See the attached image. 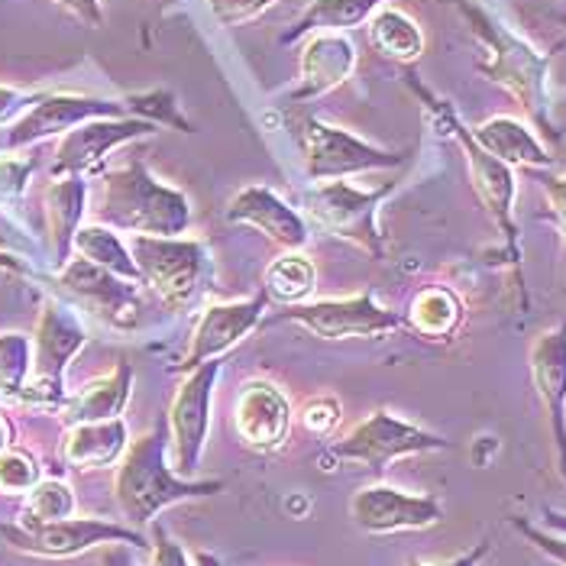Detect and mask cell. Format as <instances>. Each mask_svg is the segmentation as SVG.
<instances>
[{"label": "cell", "instance_id": "6da1fadb", "mask_svg": "<svg viewBox=\"0 0 566 566\" xmlns=\"http://www.w3.org/2000/svg\"><path fill=\"white\" fill-rule=\"evenodd\" d=\"M450 3L460 10L467 30L480 45L482 59L476 62V72L492 85L505 87L522 104L534 130H541L547 139L557 143L560 130L551 114V107H554L551 104V59L554 55L527 43L522 33L505 27L499 17H492L485 7L473 3V0H450Z\"/></svg>", "mask_w": 566, "mask_h": 566}, {"label": "cell", "instance_id": "7a4b0ae2", "mask_svg": "<svg viewBox=\"0 0 566 566\" xmlns=\"http://www.w3.org/2000/svg\"><path fill=\"white\" fill-rule=\"evenodd\" d=\"M405 82L418 94V101H421V107L428 114V124L434 127L437 136L460 143L463 159H467V169H470V185H473L480 205L485 208V214L492 218V223L499 227V233L505 240V256H509V265H512V272L518 279L522 305L527 307L522 279V233H518V223H515V191H518L515 169L505 166V163H499L495 156H489L480 143H476L473 130L460 120V114L453 111V104L443 101V97H437L431 87L421 85L411 69H405Z\"/></svg>", "mask_w": 566, "mask_h": 566}, {"label": "cell", "instance_id": "3957f363", "mask_svg": "<svg viewBox=\"0 0 566 566\" xmlns=\"http://www.w3.org/2000/svg\"><path fill=\"white\" fill-rule=\"evenodd\" d=\"M97 223L133 237H181L191 223V205L181 188L163 185L139 159L101 172Z\"/></svg>", "mask_w": 566, "mask_h": 566}, {"label": "cell", "instance_id": "277c9868", "mask_svg": "<svg viewBox=\"0 0 566 566\" xmlns=\"http://www.w3.org/2000/svg\"><path fill=\"white\" fill-rule=\"evenodd\" d=\"M166 450H169V428L166 418H159L156 428L133 440L120 457L114 476V499L133 524H153L156 515L169 505L188 499H211L223 492L220 480H181L166 463Z\"/></svg>", "mask_w": 566, "mask_h": 566}, {"label": "cell", "instance_id": "5b68a950", "mask_svg": "<svg viewBox=\"0 0 566 566\" xmlns=\"http://www.w3.org/2000/svg\"><path fill=\"white\" fill-rule=\"evenodd\" d=\"M127 247L143 285H149V292L169 311L185 314L208 295L214 282V262L201 240L130 237Z\"/></svg>", "mask_w": 566, "mask_h": 566}, {"label": "cell", "instance_id": "8992f818", "mask_svg": "<svg viewBox=\"0 0 566 566\" xmlns=\"http://www.w3.org/2000/svg\"><path fill=\"white\" fill-rule=\"evenodd\" d=\"M437 450H450V440L440 434H431L411 421L395 418L392 411L379 408L373 411L366 421H359L349 434L334 440L324 453H321V470L327 463H340V467H363L376 476H382L389 470V463L401 457H418V453H437Z\"/></svg>", "mask_w": 566, "mask_h": 566}, {"label": "cell", "instance_id": "52a82bcc", "mask_svg": "<svg viewBox=\"0 0 566 566\" xmlns=\"http://www.w3.org/2000/svg\"><path fill=\"white\" fill-rule=\"evenodd\" d=\"M395 191V181L382 188H356L344 178L334 181H314L302 195L307 218L314 220L321 230L356 243L359 250H366L369 256L382 260L386 256V240L379 230V205Z\"/></svg>", "mask_w": 566, "mask_h": 566}, {"label": "cell", "instance_id": "ba28073f", "mask_svg": "<svg viewBox=\"0 0 566 566\" xmlns=\"http://www.w3.org/2000/svg\"><path fill=\"white\" fill-rule=\"evenodd\" d=\"M87 344V331L72 305L45 298L40 327L33 337V373L20 405L62 408L65 405V369Z\"/></svg>", "mask_w": 566, "mask_h": 566}, {"label": "cell", "instance_id": "9c48e42d", "mask_svg": "<svg viewBox=\"0 0 566 566\" xmlns=\"http://www.w3.org/2000/svg\"><path fill=\"white\" fill-rule=\"evenodd\" d=\"M295 130H298V146L305 159V175L311 181H334V178H349V175L398 169L408 163V153L373 146L356 133L314 120V117H298Z\"/></svg>", "mask_w": 566, "mask_h": 566}, {"label": "cell", "instance_id": "30bf717a", "mask_svg": "<svg viewBox=\"0 0 566 566\" xmlns=\"http://www.w3.org/2000/svg\"><path fill=\"white\" fill-rule=\"evenodd\" d=\"M0 537L30 557H78L91 547L107 544H130L136 551H149V541L124 524L101 522V518H62L49 524H0Z\"/></svg>", "mask_w": 566, "mask_h": 566}, {"label": "cell", "instance_id": "8fae6325", "mask_svg": "<svg viewBox=\"0 0 566 566\" xmlns=\"http://www.w3.org/2000/svg\"><path fill=\"white\" fill-rule=\"evenodd\" d=\"M272 321L298 324L321 340H349V337L369 340V337H386V334H395L405 327V317L379 305L369 289L359 295H349V298L282 307Z\"/></svg>", "mask_w": 566, "mask_h": 566}, {"label": "cell", "instance_id": "7c38bea8", "mask_svg": "<svg viewBox=\"0 0 566 566\" xmlns=\"http://www.w3.org/2000/svg\"><path fill=\"white\" fill-rule=\"evenodd\" d=\"M220 369H223V359H208L198 369H191L188 379L178 386L172 408L166 415L175 473L181 480H191L198 463H201L208 431H211V401H214V386H218Z\"/></svg>", "mask_w": 566, "mask_h": 566}, {"label": "cell", "instance_id": "4fadbf2b", "mask_svg": "<svg viewBox=\"0 0 566 566\" xmlns=\"http://www.w3.org/2000/svg\"><path fill=\"white\" fill-rule=\"evenodd\" d=\"M59 285L85 307L87 314H94L101 324L114 327V331H136L139 317H143V295H139V282L120 279L94 262L69 260L59 269Z\"/></svg>", "mask_w": 566, "mask_h": 566}, {"label": "cell", "instance_id": "5bb4252c", "mask_svg": "<svg viewBox=\"0 0 566 566\" xmlns=\"http://www.w3.org/2000/svg\"><path fill=\"white\" fill-rule=\"evenodd\" d=\"M130 117L124 101L91 97V94H40L36 104L7 130V149H30L52 136H65L87 120Z\"/></svg>", "mask_w": 566, "mask_h": 566}, {"label": "cell", "instance_id": "9a60e30c", "mask_svg": "<svg viewBox=\"0 0 566 566\" xmlns=\"http://www.w3.org/2000/svg\"><path fill=\"white\" fill-rule=\"evenodd\" d=\"M349 518L366 534H398V531H424L443 518V505L434 495H415L386 482H373L359 489L349 502Z\"/></svg>", "mask_w": 566, "mask_h": 566}, {"label": "cell", "instance_id": "2e32d148", "mask_svg": "<svg viewBox=\"0 0 566 566\" xmlns=\"http://www.w3.org/2000/svg\"><path fill=\"white\" fill-rule=\"evenodd\" d=\"M156 124L139 120V117H101V120H87L82 127L69 130L59 146H55V159H52V178L62 175H101L107 156L139 136H153Z\"/></svg>", "mask_w": 566, "mask_h": 566}, {"label": "cell", "instance_id": "e0dca14e", "mask_svg": "<svg viewBox=\"0 0 566 566\" xmlns=\"http://www.w3.org/2000/svg\"><path fill=\"white\" fill-rule=\"evenodd\" d=\"M534 392L544 405L554 440V463L566 482V324L544 331L527 353Z\"/></svg>", "mask_w": 566, "mask_h": 566}, {"label": "cell", "instance_id": "ac0fdd59", "mask_svg": "<svg viewBox=\"0 0 566 566\" xmlns=\"http://www.w3.org/2000/svg\"><path fill=\"white\" fill-rule=\"evenodd\" d=\"M233 428L253 453H279L292 434V405L275 382L253 379L237 395Z\"/></svg>", "mask_w": 566, "mask_h": 566}, {"label": "cell", "instance_id": "d6986e66", "mask_svg": "<svg viewBox=\"0 0 566 566\" xmlns=\"http://www.w3.org/2000/svg\"><path fill=\"white\" fill-rule=\"evenodd\" d=\"M269 298L265 295H253L247 302H227V305H211L201 311V321L191 334L188 353L181 356L178 369L191 373L208 359H220L223 353L237 347L243 337H250L265 317Z\"/></svg>", "mask_w": 566, "mask_h": 566}, {"label": "cell", "instance_id": "ffe728a7", "mask_svg": "<svg viewBox=\"0 0 566 566\" xmlns=\"http://www.w3.org/2000/svg\"><path fill=\"white\" fill-rule=\"evenodd\" d=\"M223 218L240 227H250L262 233L265 240H272L275 247H282L285 253L302 250L307 243V220L285 201L279 198L272 188L265 185H247L233 195V201L227 205Z\"/></svg>", "mask_w": 566, "mask_h": 566}, {"label": "cell", "instance_id": "44dd1931", "mask_svg": "<svg viewBox=\"0 0 566 566\" xmlns=\"http://www.w3.org/2000/svg\"><path fill=\"white\" fill-rule=\"evenodd\" d=\"M356 69V49L344 33H314L302 49V72L285 104H307L347 85Z\"/></svg>", "mask_w": 566, "mask_h": 566}, {"label": "cell", "instance_id": "7402d4cb", "mask_svg": "<svg viewBox=\"0 0 566 566\" xmlns=\"http://www.w3.org/2000/svg\"><path fill=\"white\" fill-rule=\"evenodd\" d=\"M473 136L489 156H495L499 163H505L512 169H531L534 172V169L554 166V156L547 153V146L518 117H505V114L489 117L473 130Z\"/></svg>", "mask_w": 566, "mask_h": 566}, {"label": "cell", "instance_id": "603a6c76", "mask_svg": "<svg viewBox=\"0 0 566 566\" xmlns=\"http://www.w3.org/2000/svg\"><path fill=\"white\" fill-rule=\"evenodd\" d=\"M133 392V366L117 363L111 373L97 376L87 382L78 395H69L62 411V421L72 424H91V421H114L127 411V401Z\"/></svg>", "mask_w": 566, "mask_h": 566}, {"label": "cell", "instance_id": "cb8c5ba5", "mask_svg": "<svg viewBox=\"0 0 566 566\" xmlns=\"http://www.w3.org/2000/svg\"><path fill=\"white\" fill-rule=\"evenodd\" d=\"M87 205V178L82 175H62L49 181L45 188V227H49V247L52 262L62 269L72 253V240L82 227Z\"/></svg>", "mask_w": 566, "mask_h": 566}, {"label": "cell", "instance_id": "d4e9b609", "mask_svg": "<svg viewBox=\"0 0 566 566\" xmlns=\"http://www.w3.org/2000/svg\"><path fill=\"white\" fill-rule=\"evenodd\" d=\"M130 447V434L124 418L114 421H91V424H72L62 440V460L72 470H104L114 467L124 450Z\"/></svg>", "mask_w": 566, "mask_h": 566}, {"label": "cell", "instance_id": "484cf974", "mask_svg": "<svg viewBox=\"0 0 566 566\" xmlns=\"http://www.w3.org/2000/svg\"><path fill=\"white\" fill-rule=\"evenodd\" d=\"M463 317H467V307L463 298L447 289V285H428L421 289L405 314V327L424 340H453L463 327Z\"/></svg>", "mask_w": 566, "mask_h": 566}, {"label": "cell", "instance_id": "4316f807", "mask_svg": "<svg viewBox=\"0 0 566 566\" xmlns=\"http://www.w3.org/2000/svg\"><path fill=\"white\" fill-rule=\"evenodd\" d=\"M369 43L373 49L401 69H411L424 55V33L421 27L398 7H379L369 17Z\"/></svg>", "mask_w": 566, "mask_h": 566}, {"label": "cell", "instance_id": "83f0119b", "mask_svg": "<svg viewBox=\"0 0 566 566\" xmlns=\"http://www.w3.org/2000/svg\"><path fill=\"white\" fill-rule=\"evenodd\" d=\"M389 0H311L298 23L282 33V43H295L311 33H347L353 27L369 23V17Z\"/></svg>", "mask_w": 566, "mask_h": 566}, {"label": "cell", "instance_id": "f1b7e54d", "mask_svg": "<svg viewBox=\"0 0 566 566\" xmlns=\"http://www.w3.org/2000/svg\"><path fill=\"white\" fill-rule=\"evenodd\" d=\"M314 289H317V269H314V262L307 260L302 250H292V253H282L279 260H272L265 265L260 292L269 302L292 307L305 305L307 298L314 295Z\"/></svg>", "mask_w": 566, "mask_h": 566}, {"label": "cell", "instance_id": "f546056e", "mask_svg": "<svg viewBox=\"0 0 566 566\" xmlns=\"http://www.w3.org/2000/svg\"><path fill=\"white\" fill-rule=\"evenodd\" d=\"M72 253H78L82 260L94 262V265H101V269H107V272H114V275H120V279H130V282H139L143 285V279H139V269H136V262H133L130 247L120 240V233L114 230V227H107V223H85V227H78V233H75V240H72Z\"/></svg>", "mask_w": 566, "mask_h": 566}, {"label": "cell", "instance_id": "4dcf8cb0", "mask_svg": "<svg viewBox=\"0 0 566 566\" xmlns=\"http://www.w3.org/2000/svg\"><path fill=\"white\" fill-rule=\"evenodd\" d=\"M33 373V337L20 331L0 334V398L20 401Z\"/></svg>", "mask_w": 566, "mask_h": 566}, {"label": "cell", "instance_id": "1f68e13d", "mask_svg": "<svg viewBox=\"0 0 566 566\" xmlns=\"http://www.w3.org/2000/svg\"><path fill=\"white\" fill-rule=\"evenodd\" d=\"M75 515V492L62 480H40L23 495V512L17 524H49Z\"/></svg>", "mask_w": 566, "mask_h": 566}, {"label": "cell", "instance_id": "d6a6232c", "mask_svg": "<svg viewBox=\"0 0 566 566\" xmlns=\"http://www.w3.org/2000/svg\"><path fill=\"white\" fill-rule=\"evenodd\" d=\"M124 104H127V114L130 117L149 120V124H166V127H175V130L181 133H191L188 117L178 111L175 94L166 91V87H156V91H146V94H127Z\"/></svg>", "mask_w": 566, "mask_h": 566}, {"label": "cell", "instance_id": "836d02e7", "mask_svg": "<svg viewBox=\"0 0 566 566\" xmlns=\"http://www.w3.org/2000/svg\"><path fill=\"white\" fill-rule=\"evenodd\" d=\"M43 480L40 463L27 450H3L0 453V492L7 495H27L36 482Z\"/></svg>", "mask_w": 566, "mask_h": 566}, {"label": "cell", "instance_id": "e575fe53", "mask_svg": "<svg viewBox=\"0 0 566 566\" xmlns=\"http://www.w3.org/2000/svg\"><path fill=\"white\" fill-rule=\"evenodd\" d=\"M340 418H344V408H340L337 395H314V398H307L305 408H302V424L314 437L334 434L340 428Z\"/></svg>", "mask_w": 566, "mask_h": 566}, {"label": "cell", "instance_id": "d590c367", "mask_svg": "<svg viewBox=\"0 0 566 566\" xmlns=\"http://www.w3.org/2000/svg\"><path fill=\"white\" fill-rule=\"evenodd\" d=\"M33 159H17V156H0V208L17 205L30 185Z\"/></svg>", "mask_w": 566, "mask_h": 566}, {"label": "cell", "instance_id": "8d00e7d4", "mask_svg": "<svg viewBox=\"0 0 566 566\" xmlns=\"http://www.w3.org/2000/svg\"><path fill=\"white\" fill-rule=\"evenodd\" d=\"M275 0H208L211 17L220 27H243L265 13Z\"/></svg>", "mask_w": 566, "mask_h": 566}, {"label": "cell", "instance_id": "74e56055", "mask_svg": "<svg viewBox=\"0 0 566 566\" xmlns=\"http://www.w3.org/2000/svg\"><path fill=\"white\" fill-rule=\"evenodd\" d=\"M512 527L522 534L531 547H537L544 557H551L554 564L566 566V537L564 534H551V531H544V527L531 524L527 518H522V515H515V518H512Z\"/></svg>", "mask_w": 566, "mask_h": 566}, {"label": "cell", "instance_id": "f35d334b", "mask_svg": "<svg viewBox=\"0 0 566 566\" xmlns=\"http://www.w3.org/2000/svg\"><path fill=\"white\" fill-rule=\"evenodd\" d=\"M544 195H547V218L554 220V227L560 230V240H564V256H566V172L551 175L544 169H534Z\"/></svg>", "mask_w": 566, "mask_h": 566}, {"label": "cell", "instance_id": "ab89813d", "mask_svg": "<svg viewBox=\"0 0 566 566\" xmlns=\"http://www.w3.org/2000/svg\"><path fill=\"white\" fill-rule=\"evenodd\" d=\"M149 566H195L188 560L185 547L175 541L163 524L153 522V541H149Z\"/></svg>", "mask_w": 566, "mask_h": 566}, {"label": "cell", "instance_id": "60d3db41", "mask_svg": "<svg viewBox=\"0 0 566 566\" xmlns=\"http://www.w3.org/2000/svg\"><path fill=\"white\" fill-rule=\"evenodd\" d=\"M36 97H40V94H27V91H20V87L0 85V127L17 124V120L36 104Z\"/></svg>", "mask_w": 566, "mask_h": 566}, {"label": "cell", "instance_id": "b9f144b4", "mask_svg": "<svg viewBox=\"0 0 566 566\" xmlns=\"http://www.w3.org/2000/svg\"><path fill=\"white\" fill-rule=\"evenodd\" d=\"M27 250H30L27 237L20 233V227L7 218V214H3V208H0V253H13V256H20V253H27Z\"/></svg>", "mask_w": 566, "mask_h": 566}, {"label": "cell", "instance_id": "7bdbcfd3", "mask_svg": "<svg viewBox=\"0 0 566 566\" xmlns=\"http://www.w3.org/2000/svg\"><path fill=\"white\" fill-rule=\"evenodd\" d=\"M59 7H65L72 17H78L85 27H101L104 23V10L101 0H55Z\"/></svg>", "mask_w": 566, "mask_h": 566}, {"label": "cell", "instance_id": "ee69618b", "mask_svg": "<svg viewBox=\"0 0 566 566\" xmlns=\"http://www.w3.org/2000/svg\"><path fill=\"white\" fill-rule=\"evenodd\" d=\"M101 566H149L139 560V551L130 544H107L101 554Z\"/></svg>", "mask_w": 566, "mask_h": 566}, {"label": "cell", "instance_id": "f6af8a7d", "mask_svg": "<svg viewBox=\"0 0 566 566\" xmlns=\"http://www.w3.org/2000/svg\"><path fill=\"white\" fill-rule=\"evenodd\" d=\"M485 557H489V541H480L473 551H467V554H460V557H453V560H443V564H421V560H411L408 566H482Z\"/></svg>", "mask_w": 566, "mask_h": 566}, {"label": "cell", "instance_id": "bcb514c9", "mask_svg": "<svg viewBox=\"0 0 566 566\" xmlns=\"http://www.w3.org/2000/svg\"><path fill=\"white\" fill-rule=\"evenodd\" d=\"M541 524H544V531H551V534H564L566 537V515H560V512L544 509V518H541Z\"/></svg>", "mask_w": 566, "mask_h": 566}, {"label": "cell", "instance_id": "7dc6e473", "mask_svg": "<svg viewBox=\"0 0 566 566\" xmlns=\"http://www.w3.org/2000/svg\"><path fill=\"white\" fill-rule=\"evenodd\" d=\"M0 272H17V275H23V272H30V269H27L23 256H13V253H0Z\"/></svg>", "mask_w": 566, "mask_h": 566}, {"label": "cell", "instance_id": "c3c4849f", "mask_svg": "<svg viewBox=\"0 0 566 566\" xmlns=\"http://www.w3.org/2000/svg\"><path fill=\"white\" fill-rule=\"evenodd\" d=\"M10 443H13V424L0 415V453L10 450Z\"/></svg>", "mask_w": 566, "mask_h": 566}, {"label": "cell", "instance_id": "681fc988", "mask_svg": "<svg viewBox=\"0 0 566 566\" xmlns=\"http://www.w3.org/2000/svg\"><path fill=\"white\" fill-rule=\"evenodd\" d=\"M557 20H560V23H564V27H566V13H560V17H557Z\"/></svg>", "mask_w": 566, "mask_h": 566}]
</instances>
